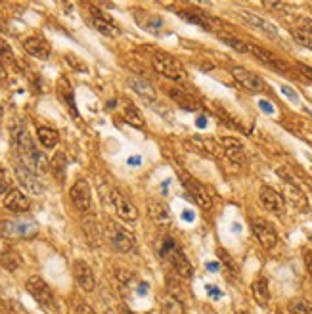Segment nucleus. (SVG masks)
<instances>
[{"instance_id":"obj_1","label":"nucleus","mask_w":312,"mask_h":314,"mask_svg":"<svg viewBox=\"0 0 312 314\" xmlns=\"http://www.w3.org/2000/svg\"><path fill=\"white\" fill-rule=\"evenodd\" d=\"M10 131V138H12V146L19 155V163H23L33 173H46L48 171V159L44 157L43 152H38L35 142L31 138V134L25 131V127L19 119H12L8 124Z\"/></svg>"},{"instance_id":"obj_2","label":"nucleus","mask_w":312,"mask_h":314,"mask_svg":"<svg viewBox=\"0 0 312 314\" xmlns=\"http://www.w3.org/2000/svg\"><path fill=\"white\" fill-rule=\"evenodd\" d=\"M161 257H163V259L173 266V270L176 272V276H182V278L194 276V266L190 264L188 257L184 255V251L174 243V240L167 238V240L163 241Z\"/></svg>"},{"instance_id":"obj_3","label":"nucleus","mask_w":312,"mask_h":314,"mask_svg":"<svg viewBox=\"0 0 312 314\" xmlns=\"http://www.w3.org/2000/svg\"><path fill=\"white\" fill-rule=\"evenodd\" d=\"M152 66L159 75H163V77H167L171 80H176V82H182V80H186V77H188L186 69H184V66H182L180 61L174 59L173 56L165 54V52H157L153 56Z\"/></svg>"},{"instance_id":"obj_4","label":"nucleus","mask_w":312,"mask_h":314,"mask_svg":"<svg viewBox=\"0 0 312 314\" xmlns=\"http://www.w3.org/2000/svg\"><path fill=\"white\" fill-rule=\"evenodd\" d=\"M27 291L31 293V297L40 305L43 308H46L48 312H56L58 310V305H56V297H54V293H52L50 285L44 282L40 276H31L27 280Z\"/></svg>"},{"instance_id":"obj_5","label":"nucleus","mask_w":312,"mask_h":314,"mask_svg":"<svg viewBox=\"0 0 312 314\" xmlns=\"http://www.w3.org/2000/svg\"><path fill=\"white\" fill-rule=\"evenodd\" d=\"M106 240H108L109 245L113 249H117L119 253H129V251H132L134 245H136L134 236H132L129 230H124V228H121L119 224H115V222H108V226H106Z\"/></svg>"},{"instance_id":"obj_6","label":"nucleus","mask_w":312,"mask_h":314,"mask_svg":"<svg viewBox=\"0 0 312 314\" xmlns=\"http://www.w3.org/2000/svg\"><path fill=\"white\" fill-rule=\"evenodd\" d=\"M178 178H180L182 186L186 188V192L190 194V197H192L201 209H211V207H213V199H211L209 190L203 188L194 176L188 175L186 171H182L180 169V171H178Z\"/></svg>"},{"instance_id":"obj_7","label":"nucleus","mask_w":312,"mask_h":314,"mask_svg":"<svg viewBox=\"0 0 312 314\" xmlns=\"http://www.w3.org/2000/svg\"><path fill=\"white\" fill-rule=\"evenodd\" d=\"M180 17H184L186 22L196 23L199 27H203L205 31H213V33H222L224 29V23L220 22L218 17L211 15L209 12H203V10H180L178 12Z\"/></svg>"},{"instance_id":"obj_8","label":"nucleus","mask_w":312,"mask_h":314,"mask_svg":"<svg viewBox=\"0 0 312 314\" xmlns=\"http://www.w3.org/2000/svg\"><path fill=\"white\" fill-rule=\"evenodd\" d=\"M251 230H253L255 238L259 240V243H261L264 249L272 251V249L278 245L276 228L272 226L266 219H262V217H255V219H251Z\"/></svg>"},{"instance_id":"obj_9","label":"nucleus","mask_w":312,"mask_h":314,"mask_svg":"<svg viewBox=\"0 0 312 314\" xmlns=\"http://www.w3.org/2000/svg\"><path fill=\"white\" fill-rule=\"evenodd\" d=\"M0 234L4 238H31L36 234V222L31 219L2 220Z\"/></svg>"},{"instance_id":"obj_10","label":"nucleus","mask_w":312,"mask_h":314,"mask_svg":"<svg viewBox=\"0 0 312 314\" xmlns=\"http://www.w3.org/2000/svg\"><path fill=\"white\" fill-rule=\"evenodd\" d=\"M232 77L238 80L245 90L253 92V94H261V92H266V90H268V88H266V82H264L259 75H255L253 71H249V69H245V67H241V66L232 67Z\"/></svg>"},{"instance_id":"obj_11","label":"nucleus","mask_w":312,"mask_h":314,"mask_svg":"<svg viewBox=\"0 0 312 314\" xmlns=\"http://www.w3.org/2000/svg\"><path fill=\"white\" fill-rule=\"evenodd\" d=\"M69 199H71V203L75 205V209L77 211H88L90 209V205H92V192H90V186L85 178H79L77 182L71 186V190H69Z\"/></svg>"},{"instance_id":"obj_12","label":"nucleus","mask_w":312,"mask_h":314,"mask_svg":"<svg viewBox=\"0 0 312 314\" xmlns=\"http://www.w3.org/2000/svg\"><path fill=\"white\" fill-rule=\"evenodd\" d=\"M259 199H261L262 207L268 209L270 213H274V215H283L285 213V197L274 188L262 186L259 190Z\"/></svg>"},{"instance_id":"obj_13","label":"nucleus","mask_w":312,"mask_h":314,"mask_svg":"<svg viewBox=\"0 0 312 314\" xmlns=\"http://www.w3.org/2000/svg\"><path fill=\"white\" fill-rule=\"evenodd\" d=\"M73 276H75V282L79 284V287L82 291H87V293L94 291V287H96L94 272H92V268H90L85 261L77 259V261L73 263Z\"/></svg>"},{"instance_id":"obj_14","label":"nucleus","mask_w":312,"mask_h":314,"mask_svg":"<svg viewBox=\"0 0 312 314\" xmlns=\"http://www.w3.org/2000/svg\"><path fill=\"white\" fill-rule=\"evenodd\" d=\"M220 146L224 150V157L228 161H232L234 165H245L247 163V155H245V146L241 144L238 138L234 136H224L220 140Z\"/></svg>"},{"instance_id":"obj_15","label":"nucleus","mask_w":312,"mask_h":314,"mask_svg":"<svg viewBox=\"0 0 312 314\" xmlns=\"http://www.w3.org/2000/svg\"><path fill=\"white\" fill-rule=\"evenodd\" d=\"M14 173H15V178L19 180V184H22L25 190L29 192V194H43L44 186L43 182L38 180V176H36V173H33L31 169H27L23 163H17L14 167Z\"/></svg>"},{"instance_id":"obj_16","label":"nucleus","mask_w":312,"mask_h":314,"mask_svg":"<svg viewBox=\"0 0 312 314\" xmlns=\"http://www.w3.org/2000/svg\"><path fill=\"white\" fill-rule=\"evenodd\" d=\"M111 203L115 207V213L119 219L127 220V222H134V220L138 219V209H136L121 192L111 190Z\"/></svg>"},{"instance_id":"obj_17","label":"nucleus","mask_w":312,"mask_h":314,"mask_svg":"<svg viewBox=\"0 0 312 314\" xmlns=\"http://www.w3.org/2000/svg\"><path fill=\"white\" fill-rule=\"evenodd\" d=\"M90 15H92V25H94V29L100 31L102 35H106V37H119V35H121V29L113 23V19H111L108 14H103L102 10L90 6Z\"/></svg>"},{"instance_id":"obj_18","label":"nucleus","mask_w":312,"mask_h":314,"mask_svg":"<svg viewBox=\"0 0 312 314\" xmlns=\"http://www.w3.org/2000/svg\"><path fill=\"white\" fill-rule=\"evenodd\" d=\"M238 15H240L247 25H251V27L262 31V33H266L268 37H278V27H276V25H274V23H270L268 19L261 17L259 14H255V12H251V10H240Z\"/></svg>"},{"instance_id":"obj_19","label":"nucleus","mask_w":312,"mask_h":314,"mask_svg":"<svg viewBox=\"0 0 312 314\" xmlns=\"http://www.w3.org/2000/svg\"><path fill=\"white\" fill-rule=\"evenodd\" d=\"M23 50L27 52L29 56L36 59H48L50 58V44L46 43L40 37H29L23 40Z\"/></svg>"},{"instance_id":"obj_20","label":"nucleus","mask_w":312,"mask_h":314,"mask_svg":"<svg viewBox=\"0 0 312 314\" xmlns=\"http://www.w3.org/2000/svg\"><path fill=\"white\" fill-rule=\"evenodd\" d=\"M190 146H194V150L197 152H203V154L211 155V157H224V150L220 144H217L213 138H205V136H194L192 140H188Z\"/></svg>"},{"instance_id":"obj_21","label":"nucleus","mask_w":312,"mask_h":314,"mask_svg":"<svg viewBox=\"0 0 312 314\" xmlns=\"http://www.w3.org/2000/svg\"><path fill=\"white\" fill-rule=\"evenodd\" d=\"M4 207L10 209V211H15V213H23L27 211L31 207V199L22 190H17V188H12V190L8 192L6 196H4Z\"/></svg>"},{"instance_id":"obj_22","label":"nucleus","mask_w":312,"mask_h":314,"mask_svg":"<svg viewBox=\"0 0 312 314\" xmlns=\"http://www.w3.org/2000/svg\"><path fill=\"white\" fill-rule=\"evenodd\" d=\"M283 194H285V199H287L295 209H299L301 213L308 211V199H306L305 192L301 190L297 184L285 182V190H283Z\"/></svg>"},{"instance_id":"obj_23","label":"nucleus","mask_w":312,"mask_h":314,"mask_svg":"<svg viewBox=\"0 0 312 314\" xmlns=\"http://www.w3.org/2000/svg\"><path fill=\"white\" fill-rule=\"evenodd\" d=\"M148 215L150 219L155 222V224H169L171 222V213H169V207L161 201H155V199H150L148 201Z\"/></svg>"},{"instance_id":"obj_24","label":"nucleus","mask_w":312,"mask_h":314,"mask_svg":"<svg viewBox=\"0 0 312 314\" xmlns=\"http://www.w3.org/2000/svg\"><path fill=\"white\" fill-rule=\"evenodd\" d=\"M251 293H253L255 301L262 305V307H266L270 301V287H268V280L264 276L257 278L253 284H251Z\"/></svg>"},{"instance_id":"obj_25","label":"nucleus","mask_w":312,"mask_h":314,"mask_svg":"<svg viewBox=\"0 0 312 314\" xmlns=\"http://www.w3.org/2000/svg\"><path fill=\"white\" fill-rule=\"evenodd\" d=\"M291 35L295 38V43H299L301 46H306L312 50V23L306 22V25H297L291 29Z\"/></svg>"},{"instance_id":"obj_26","label":"nucleus","mask_w":312,"mask_h":314,"mask_svg":"<svg viewBox=\"0 0 312 314\" xmlns=\"http://www.w3.org/2000/svg\"><path fill=\"white\" fill-rule=\"evenodd\" d=\"M36 138L40 140V144L44 148H56L59 142V132L56 129H50V127H38L36 129Z\"/></svg>"},{"instance_id":"obj_27","label":"nucleus","mask_w":312,"mask_h":314,"mask_svg":"<svg viewBox=\"0 0 312 314\" xmlns=\"http://www.w3.org/2000/svg\"><path fill=\"white\" fill-rule=\"evenodd\" d=\"M129 85H131L132 90H134L138 96H142L144 100H148V102H155V90H153V87L150 85V82L132 77V79H129Z\"/></svg>"},{"instance_id":"obj_28","label":"nucleus","mask_w":312,"mask_h":314,"mask_svg":"<svg viewBox=\"0 0 312 314\" xmlns=\"http://www.w3.org/2000/svg\"><path fill=\"white\" fill-rule=\"evenodd\" d=\"M123 117L127 123L132 124V127H136V129H144L145 127L144 115H142V111H140L134 103H127V106H124Z\"/></svg>"},{"instance_id":"obj_29","label":"nucleus","mask_w":312,"mask_h":314,"mask_svg":"<svg viewBox=\"0 0 312 314\" xmlns=\"http://www.w3.org/2000/svg\"><path fill=\"white\" fill-rule=\"evenodd\" d=\"M0 264H2V268L8 272H15L19 266H22V259L19 255L12 251V249H6V251H2L0 253Z\"/></svg>"},{"instance_id":"obj_30","label":"nucleus","mask_w":312,"mask_h":314,"mask_svg":"<svg viewBox=\"0 0 312 314\" xmlns=\"http://www.w3.org/2000/svg\"><path fill=\"white\" fill-rule=\"evenodd\" d=\"M167 94L173 98L174 102L180 103L182 108H186V110H197L196 100H194V98H192L190 94H186L184 90H180V88H169Z\"/></svg>"},{"instance_id":"obj_31","label":"nucleus","mask_w":312,"mask_h":314,"mask_svg":"<svg viewBox=\"0 0 312 314\" xmlns=\"http://www.w3.org/2000/svg\"><path fill=\"white\" fill-rule=\"evenodd\" d=\"M217 37L224 44H228L230 48H234L236 52H240V54H249V46H247L245 40H240V38H236L234 35H230V33H226V31L218 33Z\"/></svg>"},{"instance_id":"obj_32","label":"nucleus","mask_w":312,"mask_h":314,"mask_svg":"<svg viewBox=\"0 0 312 314\" xmlns=\"http://www.w3.org/2000/svg\"><path fill=\"white\" fill-rule=\"evenodd\" d=\"M58 94L59 98L66 102V106H69V110L77 115V110H75V100H73V90H71V85L67 82L66 79H59L58 82Z\"/></svg>"},{"instance_id":"obj_33","label":"nucleus","mask_w":312,"mask_h":314,"mask_svg":"<svg viewBox=\"0 0 312 314\" xmlns=\"http://www.w3.org/2000/svg\"><path fill=\"white\" fill-rule=\"evenodd\" d=\"M163 310H165V314H184V303L167 295L163 301Z\"/></svg>"},{"instance_id":"obj_34","label":"nucleus","mask_w":312,"mask_h":314,"mask_svg":"<svg viewBox=\"0 0 312 314\" xmlns=\"http://www.w3.org/2000/svg\"><path fill=\"white\" fill-rule=\"evenodd\" d=\"M291 314H312V303L306 299H293L289 303Z\"/></svg>"},{"instance_id":"obj_35","label":"nucleus","mask_w":312,"mask_h":314,"mask_svg":"<svg viewBox=\"0 0 312 314\" xmlns=\"http://www.w3.org/2000/svg\"><path fill=\"white\" fill-rule=\"evenodd\" d=\"M167 291L171 297H174V299H178L184 303V289H182V285L174 280L173 276H169L167 278Z\"/></svg>"},{"instance_id":"obj_36","label":"nucleus","mask_w":312,"mask_h":314,"mask_svg":"<svg viewBox=\"0 0 312 314\" xmlns=\"http://www.w3.org/2000/svg\"><path fill=\"white\" fill-rule=\"evenodd\" d=\"M66 155L61 154V152H58L56 154V157L52 159V173L58 176V178H64V171H66Z\"/></svg>"},{"instance_id":"obj_37","label":"nucleus","mask_w":312,"mask_h":314,"mask_svg":"<svg viewBox=\"0 0 312 314\" xmlns=\"http://www.w3.org/2000/svg\"><path fill=\"white\" fill-rule=\"evenodd\" d=\"M0 59H2V61H10V64H14L15 61L14 50H12L10 43H6L4 38H0Z\"/></svg>"},{"instance_id":"obj_38","label":"nucleus","mask_w":312,"mask_h":314,"mask_svg":"<svg viewBox=\"0 0 312 314\" xmlns=\"http://www.w3.org/2000/svg\"><path fill=\"white\" fill-rule=\"evenodd\" d=\"M218 257H220V261L226 264V268H228V270H230L234 276H236V274H238V266H236V263L232 261V257L228 255L226 251H222V249H218Z\"/></svg>"},{"instance_id":"obj_39","label":"nucleus","mask_w":312,"mask_h":314,"mask_svg":"<svg viewBox=\"0 0 312 314\" xmlns=\"http://www.w3.org/2000/svg\"><path fill=\"white\" fill-rule=\"evenodd\" d=\"M66 61H67V64H69V66L73 67V69H77V71H80V73H82V71L87 73V71H88V67L85 66V64H82V61H80V59L77 58L75 54H66Z\"/></svg>"},{"instance_id":"obj_40","label":"nucleus","mask_w":312,"mask_h":314,"mask_svg":"<svg viewBox=\"0 0 312 314\" xmlns=\"http://www.w3.org/2000/svg\"><path fill=\"white\" fill-rule=\"evenodd\" d=\"M282 94H283V96H287V98H289V100H293L295 103L299 102L297 92H295V90H293L291 87H287V85H283V87H282Z\"/></svg>"},{"instance_id":"obj_41","label":"nucleus","mask_w":312,"mask_h":314,"mask_svg":"<svg viewBox=\"0 0 312 314\" xmlns=\"http://www.w3.org/2000/svg\"><path fill=\"white\" fill-rule=\"evenodd\" d=\"M75 314H96V312L92 310L90 305H87V303H79V305L75 307Z\"/></svg>"},{"instance_id":"obj_42","label":"nucleus","mask_w":312,"mask_h":314,"mask_svg":"<svg viewBox=\"0 0 312 314\" xmlns=\"http://www.w3.org/2000/svg\"><path fill=\"white\" fill-rule=\"evenodd\" d=\"M297 69L312 82V67L310 66H306V64H297Z\"/></svg>"},{"instance_id":"obj_43","label":"nucleus","mask_w":312,"mask_h":314,"mask_svg":"<svg viewBox=\"0 0 312 314\" xmlns=\"http://www.w3.org/2000/svg\"><path fill=\"white\" fill-rule=\"evenodd\" d=\"M10 190H12V188H10L8 176H0V196H2V194H8Z\"/></svg>"},{"instance_id":"obj_44","label":"nucleus","mask_w":312,"mask_h":314,"mask_svg":"<svg viewBox=\"0 0 312 314\" xmlns=\"http://www.w3.org/2000/svg\"><path fill=\"white\" fill-rule=\"evenodd\" d=\"M259 108H261L264 113H268V115L274 113V106H272L270 102H266V100H261V102H259Z\"/></svg>"},{"instance_id":"obj_45","label":"nucleus","mask_w":312,"mask_h":314,"mask_svg":"<svg viewBox=\"0 0 312 314\" xmlns=\"http://www.w3.org/2000/svg\"><path fill=\"white\" fill-rule=\"evenodd\" d=\"M305 264H306V270H308V274L312 278V251H305Z\"/></svg>"},{"instance_id":"obj_46","label":"nucleus","mask_w":312,"mask_h":314,"mask_svg":"<svg viewBox=\"0 0 312 314\" xmlns=\"http://www.w3.org/2000/svg\"><path fill=\"white\" fill-rule=\"evenodd\" d=\"M207 293H209L211 297H215V299H218V297H220V291H218L215 285H207Z\"/></svg>"},{"instance_id":"obj_47","label":"nucleus","mask_w":312,"mask_h":314,"mask_svg":"<svg viewBox=\"0 0 312 314\" xmlns=\"http://www.w3.org/2000/svg\"><path fill=\"white\" fill-rule=\"evenodd\" d=\"M8 79V73H6V67L2 66V61H0V85Z\"/></svg>"},{"instance_id":"obj_48","label":"nucleus","mask_w":312,"mask_h":314,"mask_svg":"<svg viewBox=\"0 0 312 314\" xmlns=\"http://www.w3.org/2000/svg\"><path fill=\"white\" fill-rule=\"evenodd\" d=\"M207 268L213 272H218V268H220V264L218 263H207Z\"/></svg>"},{"instance_id":"obj_49","label":"nucleus","mask_w":312,"mask_h":314,"mask_svg":"<svg viewBox=\"0 0 312 314\" xmlns=\"http://www.w3.org/2000/svg\"><path fill=\"white\" fill-rule=\"evenodd\" d=\"M138 163H140V157H131L129 159V165H132V167H138Z\"/></svg>"},{"instance_id":"obj_50","label":"nucleus","mask_w":312,"mask_h":314,"mask_svg":"<svg viewBox=\"0 0 312 314\" xmlns=\"http://www.w3.org/2000/svg\"><path fill=\"white\" fill-rule=\"evenodd\" d=\"M197 127H205V117H199V121H197Z\"/></svg>"},{"instance_id":"obj_51","label":"nucleus","mask_w":312,"mask_h":314,"mask_svg":"<svg viewBox=\"0 0 312 314\" xmlns=\"http://www.w3.org/2000/svg\"><path fill=\"white\" fill-rule=\"evenodd\" d=\"M0 176H8V173H6V169L2 167V165H0Z\"/></svg>"},{"instance_id":"obj_52","label":"nucleus","mask_w":312,"mask_h":314,"mask_svg":"<svg viewBox=\"0 0 312 314\" xmlns=\"http://www.w3.org/2000/svg\"><path fill=\"white\" fill-rule=\"evenodd\" d=\"M121 314H132V312L127 307H121Z\"/></svg>"},{"instance_id":"obj_53","label":"nucleus","mask_w":312,"mask_h":314,"mask_svg":"<svg viewBox=\"0 0 312 314\" xmlns=\"http://www.w3.org/2000/svg\"><path fill=\"white\" fill-rule=\"evenodd\" d=\"M103 314H115V312H113V310H106Z\"/></svg>"},{"instance_id":"obj_54","label":"nucleus","mask_w":312,"mask_h":314,"mask_svg":"<svg viewBox=\"0 0 312 314\" xmlns=\"http://www.w3.org/2000/svg\"><path fill=\"white\" fill-rule=\"evenodd\" d=\"M0 115H2V106H0Z\"/></svg>"},{"instance_id":"obj_55","label":"nucleus","mask_w":312,"mask_h":314,"mask_svg":"<svg viewBox=\"0 0 312 314\" xmlns=\"http://www.w3.org/2000/svg\"><path fill=\"white\" fill-rule=\"evenodd\" d=\"M310 240H312V236H310Z\"/></svg>"}]
</instances>
